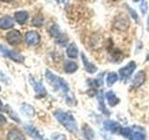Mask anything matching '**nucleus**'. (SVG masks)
Here are the masks:
<instances>
[{
    "instance_id": "nucleus-1",
    "label": "nucleus",
    "mask_w": 149,
    "mask_h": 140,
    "mask_svg": "<svg viewBox=\"0 0 149 140\" xmlns=\"http://www.w3.org/2000/svg\"><path fill=\"white\" fill-rule=\"evenodd\" d=\"M54 116L59 123L67 131L71 133L77 132V124L76 123V120L71 114L65 113L63 111H56L54 113Z\"/></svg>"
},
{
    "instance_id": "nucleus-2",
    "label": "nucleus",
    "mask_w": 149,
    "mask_h": 140,
    "mask_svg": "<svg viewBox=\"0 0 149 140\" xmlns=\"http://www.w3.org/2000/svg\"><path fill=\"white\" fill-rule=\"evenodd\" d=\"M46 78L48 79L50 85H52L56 90H60L64 93H67L69 92V86L65 82L64 79H63L60 77H57L53 73H51L49 70H47L46 71Z\"/></svg>"
},
{
    "instance_id": "nucleus-3",
    "label": "nucleus",
    "mask_w": 149,
    "mask_h": 140,
    "mask_svg": "<svg viewBox=\"0 0 149 140\" xmlns=\"http://www.w3.org/2000/svg\"><path fill=\"white\" fill-rule=\"evenodd\" d=\"M0 52H2V54L7 56L9 59L15 61L17 63H22L23 61H24V57H23L22 55L6 48V47H4L3 45H0Z\"/></svg>"
},
{
    "instance_id": "nucleus-4",
    "label": "nucleus",
    "mask_w": 149,
    "mask_h": 140,
    "mask_svg": "<svg viewBox=\"0 0 149 140\" xmlns=\"http://www.w3.org/2000/svg\"><path fill=\"white\" fill-rule=\"evenodd\" d=\"M30 83L32 84L33 88H34L36 95L37 98H42V97H45L47 95L46 89L43 86V84H42L40 81H37L36 79H35L33 77H31L30 78Z\"/></svg>"
},
{
    "instance_id": "nucleus-5",
    "label": "nucleus",
    "mask_w": 149,
    "mask_h": 140,
    "mask_svg": "<svg viewBox=\"0 0 149 140\" xmlns=\"http://www.w3.org/2000/svg\"><path fill=\"white\" fill-rule=\"evenodd\" d=\"M135 68H136V64H135L133 61H132V62H130L127 65H126V66L119 69L120 77L122 78H125V79L130 78V75L134 72Z\"/></svg>"
},
{
    "instance_id": "nucleus-6",
    "label": "nucleus",
    "mask_w": 149,
    "mask_h": 140,
    "mask_svg": "<svg viewBox=\"0 0 149 140\" xmlns=\"http://www.w3.org/2000/svg\"><path fill=\"white\" fill-rule=\"evenodd\" d=\"M24 129L26 131V133L34 139H36V140H47L43 136V134H41L39 131L37 130L35 126H33L31 124H26L24 126Z\"/></svg>"
},
{
    "instance_id": "nucleus-7",
    "label": "nucleus",
    "mask_w": 149,
    "mask_h": 140,
    "mask_svg": "<svg viewBox=\"0 0 149 140\" xmlns=\"http://www.w3.org/2000/svg\"><path fill=\"white\" fill-rule=\"evenodd\" d=\"M7 41L10 45H17L22 41V35L18 30H13L8 33Z\"/></svg>"
},
{
    "instance_id": "nucleus-8",
    "label": "nucleus",
    "mask_w": 149,
    "mask_h": 140,
    "mask_svg": "<svg viewBox=\"0 0 149 140\" xmlns=\"http://www.w3.org/2000/svg\"><path fill=\"white\" fill-rule=\"evenodd\" d=\"M40 41V36L36 31H30L25 35V42L28 45H37Z\"/></svg>"
},
{
    "instance_id": "nucleus-9",
    "label": "nucleus",
    "mask_w": 149,
    "mask_h": 140,
    "mask_svg": "<svg viewBox=\"0 0 149 140\" xmlns=\"http://www.w3.org/2000/svg\"><path fill=\"white\" fill-rule=\"evenodd\" d=\"M130 26V22L125 17H118L114 22V27L118 30L125 31Z\"/></svg>"
},
{
    "instance_id": "nucleus-10",
    "label": "nucleus",
    "mask_w": 149,
    "mask_h": 140,
    "mask_svg": "<svg viewBox=\"0 0 149 140\" xmlns=\"http://www.w3.org/2000/svg\"><path fill=\"white\" fill-rule=\"evenodd\" d=\"M7 140H25V136L20 130L13 129L8 133Z\"/></svg>"
},
{
    "instance_id": "nucleus-11",
    "label": "nucleus",
    "mask_w": 149,
    "mask_h": 140,
    "mask_svg": "<svg viewBox=\"0 0 149 140\" xmlns=\"http://www.w3.org/2000/svg\"><path fill=\"white\" fill-rule=\"evenodd\" d=\"M81 59H82V62H83V64H84V67H85L87 72L93 74V73H95L97 71V67L88 60V58L86 57V55L84 54V52L81 53Z\"/></svg>"
},
{
    "instance_id": "nucleus-12",
    "label": "nucleus",
    "mask_w": 149,
    "mask_h": 140,
    "mask_svg": "<svg viewBox=\"0 0 149 140\" xmlns=\"http://www.w3.org/2000/svg\"><path fill=\"white\" fill-rule=\"evenodd\" d=\"M104 127L105 130L110 131L111 133H116L118 130H120V124L114 120H106L104 123Z\"/></svg>"
},
{
    "instance_id": "nucleus-13",
    "label": "nucleus",
    "mask_w": 149,
    "mask_h": 140,
    "mask_svg": "<svg viewBox=\"0 0 149 140\" xmlns=\"http://www.w3.org/2000/svg\"><path fill=\"white\" fill-rule=\"evenodd\" d=\"M144 80H146V74L143 71H139L136 76L134 77L133 80H132V86L134 88H138L140 86H142Z\"/></svg>"
},
{
    "instance_id": "nucleus-14",
    "label": "nucleus",
    "mask_w": 149,
    "mask_h": 140,
    "mask_svg": "<svg viewBox=\"0 0 149 140\" xmlns=\"http://www.w3.org/2000/svg\"><path fill=\"white\" fill-rule=\"evenodd\" d=\"M14 26L13 19L9 16H5L0 19V28L1 29H9Z\"/></svg>"
},
{
    "instance_id": "nucleus-15",
    "label": "nucleus",
    "mask_w": 149,
    "mask_h": 140,
    "mask_svg": "<svg viewBox=\"0 0 149 140\" xmlns=\"http://www.w3.org/2000/svg\"><path fill=\"white\" fill-rule=\"evenodd\" d=\"M105 97H106V99H107V102H108V104L111 106H114L116 105H118V103H119V99H118V97L116 96L114 92H106V94H105Z\"/></svg>"
},
{
    "instance_id": "nucleus-16",
    "label": "nucleus",
    "mask_w": 149,
    "mask_h": 140,
    "mask_svg": "<svg viewBox=\"0 0 149 140\" xmlns=\"http://www.w3.org/2000/svg\"><path fill=\"white\" fill-rule=\"evenodd\" d=\"M66 54H67V56H68L69 58H73V59H74V58H77V57L78 50H77V46L74 45V43L70 44V45L68 46V48H67V50H66Z\"/></svg>"
},
{
    "instance_id": "nucleus-17",
    "label": "nucleus",
    "mask_w": 149,
    "mask_h": 140,
    "mask_svg": "<svg viewBox=\"0 0 149 140\" xmlns=\"http://www.w3.org/2000/svg\"><path fill=\"white\" fill-rule=\"evenodd\" d=\"M77 68H78L77 64L74 62L67 61V62H65V64H64V71L66 73H69V74L74 73L77 70Z\"/></svg>"
},
{
    "instance_id": "nucleus-18",
    "label": "nucleus",
    "mask_w": 149,
    "mask_h": 140,
    "mask_svg": "<svg viewBox=\"0 0 149 140\" xmlns=\"http://www.w3.org/2000/svg\"><path fill=\"white\" fill-rule=\"evenodd\" d=\"M28 19V13L26 11H18L15 13V20L18 23L22 24Z\"/></svg>"
},
{
    "instance_id": "nucleus-19",
    "label": "nucleus",
    "mask_w": 149,
    "mask_h": 140,
    "mask_svg": "<svg viewBox=\"0 0 149 140\" xmlns=\"http://www.w3.org/2000/svg\"><path fill=\"white\" fill-rule=\"evenodd\" d=\"M83 134L87 140H95V134L93 132V130L91 129L88 126L83 127Z\"/></svg>"
},
{
    "instance_id": "nucleus-20",
    "label": "nucleus",
    "mask_w": 149,
    "mask_h": 140,
    "mask_svg": "<svg viewBox=\"0 0 149 140\" xmlns=\"http://www.w3.org/2000/svg\"><path fill=\"white\" fill-rule=\"evenodd\" d=\"M130 140H144L146 139V134H144L141 131H133L129 137Z\"/></svg>"
},
{
    "instance_id": "nucleus-21",
    "label": "nucleus",
    "mask_w": 149,
    "mask_h": 140,
    "mask_svg": "<svg viewBox=\"0 0 149 140\" xmlns=\"http://www.w3.org/2000/svg\"><path fill=\"white\" fill-rule=\"evenodd\" d=\"M22 113L28 116V117H33L35 115V109L33 108V107L29 105H27V104H23V106H22Z\"/></svg>"
},
{
    "instance_id": "nucleus-22",
    "label": "nucleus",
    "mask_w": 149,
    "mask_h": 140,
    "mask_svg": "<svg viewBox=\"0 0 149 140\" xmlns=\"http://www.w3.org/2000/svg\"><path fill=\"white\" fill-rule=\"evenodd\" d=\"M98 101H99V108L102 111V113H104V114H107V115H109V112L108 110H107L105 108V106H104V95H102V92L101 91L99 92V94H98Z\"/></svg>"
},
{
    "instance_id": "nucleus-23",
    "label": "nucleus",
    "mask_w": 149,
    "mask_h": 140,
    "mask_svg": "<svg viewBox=\"0 0 149 140\" xmlns=\"http://www.w3.org/2000/svg\"><path fill=\"white\" fill-rule=\"evenodd\" d=\"M118 74L115 73V72H111L108 74L107 76V79H106V82H107V85L108 86H112L115 82L118 81Z\"/></svg>"
},
{
    "instance_id": "nucleus-24",
    "label": "nucleus",
    "mask_w": 149,
    "mask_h": 140,
    "mask_svg": "<svg viewBox=\"0 0 149 140\" xmlns=\"http://www.w3.org/2000/svg\"><path fill=\"white\" fill-rule=\"evenodd\" d=\"M49 32H50V35L52 36L53 37H55L56 39H57L61 35H62V34H61L60 28H59L58 25H53L52 27L50 28V31Z\"/></svg>"
},
{
    "instance_id": "nucleus-25",
    "label": "nucleus",
    "mask_w": 149,
    "mask_h": 140,
    "mask_svg": "<svg viewBox=\"0 0 149 140\" xmlns=\"http://www.w3.org/2000/svg\"><path fill=\"white\" fill-rule=\"evenodd\" d=\"M120 134L123 135V136L129 138L130 136V134L132 133V129L130 128V127H123V128H120Z\"/></svg>"
},
{
    "instance_id": "nucleus-26",
    "label": "nucleus",
    "mask_w": 149,
    "mask_h": 140,
    "mask_svg": "<svg viewBox=\"0 0 149 140\" xmlns=\"http://www.w3.org/2000/svg\"><path fill=\"white\" fill-rule=\"evenodd\" d=\"M4 109L7 111V113H8V114H9V116H10L14 120H16L17 123H20V120H19V117L17 116V114H15V112H13V111H12V109H11L10 107H9L8 106H7L6 107H5Z\"/></svg>"
},
{
    "instance_id": "nucleus-27",
    "label": "nucleus",
    "mask_w": 149,
    "mask_h": 140,
    "mask_svg": "<svg viewBox=\"0 0 149 140\" xmlns=\"http://www.w3.org/2000/svg\"><path fill=\"white\" fill-rule=\"evenodd\" d=\"M33 24H34L35 26H41L42 24H43V17H42L41 15H36V17H34V19H33Z\"/></svg>"
},
{
    "instance_id": "nucleus-28",
    "label": "nucleus",
    "mask_w": 149,
    "mask_h": 140,
    "mask_svg": "<svg viewBox=\"0 0 149 140\" xmlns=\"http://www.w3.org/2000/svg\"><path fill=\"white\" fill-rule=\"evenodd\" d=\"M67 41H68L67 37L65 36L64 35H63V34L57 38V42L61 46H65V45H66V43H67Z\"/></svg>"
},
{
    "instance_id": "nucleus-29",
    "label": "nucleus",
    "mask_w": 149,
    "mask_h": 140,
    "mask_svg": "<svg viewBox=\"0 0 149 140\" xmlns=\"http://www.w3.org/2000/svg\"><path fill=\"white\" fill-rule=\"evenodd\" d=\"M51 139L52 140H66V136L63 134H52L51 135Z\"/></svg>"
},
{
    "instance_id": "nucleus-30",
    "label": "nucleus",
    "mask_w": 149,
    "mask_h": 140,
    "mask_svg": "<svg viewBox=\"0 0 149 140\" xmlns=\"http://www.w3.org/2000/svg\"><path fill=\"white\" fill-rule=\"evenodd\" d=\"M128 10L130 12V14H132V18L134 19L135 21H136L137 22H139V17H138V15H137V13H136V11L135 10H133V9L130 8V7H128Z\"/></svg>"
},
{
    "instance_id": "nucleus-31",
    "label": "nucleus",
    "mask_w": 149,
    "mask_h": 140,
    "mask_svg": "<svg viewBox=\"0 0 149 140\" xmlns=\"http://www.w3.org/2000/svg\"><path fill=\"white\" fill-rule=\"evenodd\" d=\"M141 11H142V13H146V11H147V3H146V0H143V2H142V4H141Z\"/></svg>"
},
{
    "instance_id": "nucleus-32",
    "label": "nucleus",
    "mask_w": 149,
    "mask_h": 140,
    "mask_svg": "<svg viewBox=\"0 0 149 140\" xmlns=\"http://www.w3.org/2000/svg\"><path fill=\"white\" fill-rule=\"evenodd\" d=\"M6 123H7V119L2 114H0V124H4Z\"/></svg>"
},
{
    "instance_id": "nucleus-33",
    "label": "nucleus",
    "mask_w": 149,
    "mask_h": 140,
    "mask_svg": "<svg viewBox=\"0 0 149 140\" xmlns=\"http://www.w3.org/2000/svg\"><path fill=\"white\" fill-rule=\"evenodd\" d=\"M4 108H3V104H2V101L0 100V111L1 110H3Z\"/></svg>"
},
{
    "instance_id": "nucleus-34",
    "label": "nucleus",
    "mask_w": 149,
    "mask_h": 140,
    "mask_svg": "<svg viewBox=\"0 0 149 140\" xmlns=\"http://www.w3.org/2000/svg\"><path fill=\"white\" fill-rule=\"evenodd\" d=\"M3 78H4V75L0 72V79H3Z\"/></svg>"
},
{
    "instance_id": "nucleus-35",
    "label": "nucleus",
    "mask_w": 149,
    "mask_h": 140,
    "mask_svg": "<svg viewBox=\"0 0 149 140\" xmlns=\"http://www.w3.org/2000/svg\"><path fill=\"white\" fill-rule=\"evenodd\" d=\"M1 1H3V2H11V1H13V0H1Z\"/></svg>"
},
{
    "instance_id": "nucleus-36",
    "label": "nucleus",
    "mask_w": 149,
    "mask_h": 140,
    "mask_svg": "<svg viewBox=\"0 0 149 140\" xmlns=\"http://www.w3.org/2000/svg\"><path fill=\"white\" fill-rule=\"evenodd\" d=\"M147 27H148V31H149V17H148V20H147Z\"/></svg>"
},
{
    "instance_id": "nucleus-37",
    "label": "nucleus",
    "mask_w": 149,
    "mask_h": 140,
    "mask_svg": "<svg viewBox=\"0 0 149 140\" xmlns=\"http://www.w3.org/2000/svg\"><path fill=\"white\" fill-rule=\"evenodd\" d=\"M146 61H149V54L147 55V57H146Z\"/></svg>"
},
{
    "instance_id": "nucleus-38",
    "label": "nucleus",
    "mask_w": 149,
    "mask_h": 140,
    "mask_svg": "<svg viewBox=\"0 0 149 140\" xmlns=\"http://www.w3.org/2000/svg\"><path fill=\"white\" fill-rule=\"evenodd\" d=\"M133 1H134V2H138V1H139V0H133Z\"/></svg>"
},
{
    "instance_id": "nucleus-39",
    "label": "nucleus",
    "mask_w": 149,
    "mask_h": 140,
    "mask_svg": "<svg viewBox=\"0 0 149 140\" xmlns=\"http://www.w3.org/2000/svg\"><path fill=\"white\" fill-rule=\"evenodd\" d=\"M58 1H63V0H58Z\"/></svg>"
},
{
    "instance_id": "nucleus-40",
    "label": "nucleus",
    "mask_w": 149,
    "mask_h": 140,
    "mask_svg": "<svg viewBox=\"0 0 149 140\" xmlns=\"http://www.w3.org/2000/svg\"><path fill=\"white\" fill-rule=\"evenodd\" d=\"M0 91H1V87H0Z\"/></svg>"
}]
</instances>
